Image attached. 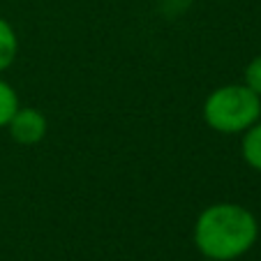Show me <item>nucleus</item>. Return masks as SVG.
<instances>
[{
  "label": "nucleus",
  "mask_w": 261,
  "mask_h": 261,
  "mask_svg": "<svg viewBox=\"0 0 261 261\" xmlns=\"http://www.w3.org/2000/svg\"><path fill=\"white\" fill-rule=\"evenodd\" d=\"M192 238L203 259L236 261L254 247L259 238V220L243 203L217 201L197 215Z\"/></svg>",
  "instance_id": "obj_1"
},
{
  "label": "nucleus",
  "mask_w": 261,
  "mask_h": 261,
  "mask_svg": "<svg viewBox=\"0 0 261 261\" xmlns=\"http://www.w3.org/2000/svg\"><path fill=\"white\" fill-rule=\"evenodd\" d=\"M203 123L217 134H243L261 118V97L245 84H224L203 99Z\"/></svg>",
  "instance_id": "obj_2"
},
{
  "label": "nucleus",
  "mask_w": 261,
  "mask_h": 261,
  "mask_svg": "<svg viewBox=\"0 0 261 261\" xmlns=\"http://www.w3.org/2000/svg\"><path fill=\"white\" fill-rule=\"evenodd\" d=\"M5 129L10 132L12 141H16L19 146H37L40 141H44L49 132V120L40 109L19 107Z\"/></svg>",
  "instance_id": "obj_3"
},
{
  "label": "nucleus",
  "mask_w": 261,
  "mask_h": 261,
  "mask_svg": "<svg viewBox=\"0 0 261 261\" xmlns=\"http://www.w3.org/2000/svg\"><path fill=\"white\" fill-rule=\"evenodd\" d=\"M19 35H16V28L5 19L0 16V74L7 72V69L14 65V60L19 58Z\"/></svg>",
  "instance_id": "obj_4"
},
{
  "label": "nucleus",
  "mask_w": 261,
  "mask_h": 261,
  "mask_svg": "<svg viewBox=\"0 0 261 261\" xmlns=\"http://www.w3.org/2000/svg\"><path fill=\"white\" fill-rule=\"evenodd\" d=\"M241 155L250 169L261 173V118L241 134Z\"/></svg>",
  "instance_id": "obj_5"
},
{
  "label": "nucleus",
  "mask_w": 261,
  "mask_h": 261,
  "mask_svg": "<svg viewBox=\"0 0 261 261\" xmlns=\"http://www.w3.org/2000/svg\"><path fill=\"white\" fill-rule=\"evenodd\" d=\"M21 107L19 93L14 90V86L7 84L5 79H0V129L7 127V123L12 120V116L16 114V109Z\"/></svg>",
  "instance_id": "obj_6"
},
{
  "label": "nucleus",
  "mask_w": 261,
  "mask_h": 261,
  "mask_svg": "<svg viewBox=\"0 0 261 261\" xmlns=\"http://www.w3.org/2000/svg\"><path fill=\"white\" fill-rule=\"evenodd\" d=\"M243 84L256 93L261 97V56H254L250 63L245 65V72H243Z\"/></svg>",
  "instance_id": "obj_7"
},
{
  "label": "nucleus",
  "mask_w": 261,
  "mask_h": 261,
  "mask_svg": "<svg viewBox=\"0 0 261 261\" xmlns=\"http://www.w3.org/2000/svg\"><path fill=\"white\" fill-rule=\"evenodd\" d=\"M203 261H213V259H203Z\"/></svg>",
  "instance_id": "obj_8"
}]
</instances>
